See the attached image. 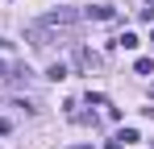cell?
Returning <instances> with one entry per match:
<instances>
[{"label":"cell","mask_w":154,"mask_h":149,"mask_svg":"<svg viewBox=\"0 0 154 149\" xmlns=\"http://www.w3.org/2000/svg\"><path fill=\"white\" fill-rule=\"evenodd\" d=\"M46 79H54V83H58V79H67V62H50V71H46Z\"/></svg>","instance_id":"5"},{"label":"cell","mask_w":154,"mask_h":149,"mask_svg":"<svg viewBox=\"0 0 154 149\" xmlns=\"http://www.w3.org/2000/svg\"><path fill=\"white\" fill-rule=\"evenodd\" d=\"M150 42H154V33H150Z\"/></svg>","instance_id":"9"},{"label":"cell","mask_w":154,"mask_h":149,"mask_svg":"<svg viewBox=\"0 0 154 149\" xmlns=\"http://www.w3.org/2000/svg\"><path fill=\"white\" fill-rule=\"evenodd\" d=\"M83 13H88L92 21H112V17H117V8H112V4H92V8H83Z\"/></svg>","instance_id":"3"},{"label":"cell","mask_w":154,"mask_h":149,"mask_svg":"<svg viewBox=\"0 0 154 149\" xmlns=\"http://www.w3.org/2000/svg\"><path fill=\"white\" fill-rule=\"evenodd\" d=\"M71 149H92V145H71Z\"/></svg>","instance_id":"8"},{"label":"cell","mask_w":154,"mask_h":149,"mask_svg":"<svg viewBox=\"0 0 154 149\" xmlns=\"http://www.w3.org/2000/svg\"><path fill=\"white\" fill-rule=\"evenodd\" d=\"M75 66H79V71H96V66H100V54L88 50V46H79L75 50Z\"/></svg>","instance_id":"2"},{"label":"cell","mask_w":154,"mask_h":149,"mask_svg":"<svg viewBox=\"0 0 154 149\" xmlns=\"http://www.w3.org/2000/svg\"><path fill=\"white\" fill-rule=\"evenodd\" d=\"M75 17H79L75 8H54V13H46V17H42V25H46V29H54V25H71Z\"/></svg>","instance_id":"1"},{"label":"cell","mask_w":154,"mask_h":149,"mask_svg":"<svg viewBox=\"0 0 154 149\" xmlns=\"http://www.w3.org/2000/svg\"><path fill=\"white\" fill-rule=\"evenodd\" d=\"M117 141H121V145H133V141H142V137H137V128H121Z\"/></svg>","instance_id":"6"},{"label":"cell","mask_w":154,"mask_h":149,"mask_svg":"<svg viewBox=\"0 0 154 149\" xmlns=\"http://www.w3.org/2000/svg\"><path fill=\"white\" fill-rule=\"evenodd\" d=\"M117 46H125V50H137V46H142V42H137V33H129V29H125V33L117 37Z\"/></svg>","instance_id":"4"},{"label":"cell","mask_w":154,"mask_h":149,"mask_svg":"<svg viewBox=\"0 0 154 149\" xmlns=\"http://www.w3.org/2000/svg\"><path fill=\"white\" fill-rule=\"evenodd\" d=\"M133 71H137V74H150L154 62H150V58H137V62H133Z\"/></svg>","instance_id":"7"}]
</instances>
